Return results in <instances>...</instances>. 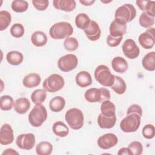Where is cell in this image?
Listing matches in <instances>:
<instances>
[{
  "label": "cell",
  "instance_id": "6da1fadb",
  "mask_svg": "<svg viewBox=\"0 0 155 155\" xmlns=\"http://www.w3.org/2000/svg\"><path fill=\"white\" fill-rule=\"evenodd\" d=\"M73 33L72 25L67 22H59L50 28L49 35L54 39H62L70 37Z\"/></svg>",
  "mask_w": 155,
  "mask_h": 155
},
{
  "label": "cell",
  "instance_id": "7a4b0ae2",
  "mask_svg": "<svg viewBox=\"0 0 155 155\" xmlns=\"http://www.w3.org/2000/svg\"><path fill=\"white\" fill-rule=\"evenodd\" d=\"M95 79L101 85L106 87H111L114 81L113 75L109 68L105 65H99L94 70Z\"/></svg>",
  "mask_w": 155,
  "mask_h": 155
},
{
  "label": "cell",
  "instance_id": "3957f363",
  "mask_svg": "<svg viewBox=\"0 0 155 155\" xmlns=\"http://www.w3.org/2000/svg\"><path fill=\"white\" fill-rule=\"evenodd\" d=\"M84 97L88 102L102 103L105 101L110 100L111 95L110 91L106 88H91L85 91Z\"/></svg>",
  "mask_w": 155,
  "mask_h": 155
},
{
  "label": "cell",
  "instance_id": "277c9868",
  "mask_svg": "<svg viewBox=\"0 0 155 155\" xmlns=\"http://www.w3.org/2000/svg\"><path fill=\"white\" fill-rule=\"evenodd\" d=\"M65 119L73 130H79L84 125V117L83 113L81 110L76 108L69 109L65 114Z\"/></svg>",
  "mask_w": 155,
  "mask_h": 155
},
{
  "label": "cell",
  "instance_id": "5b68a950",
  "mask_svg": "<svg viewBox=\"0 0 155 155\" xmlns=\"http://www.w3.org/2000/svg\"><path fill=\"white\" fill-rule=\"evenodd\" d=\"M47 111L45 107L42 104H36L28 114V121L31 126L39 127L46 120Z\"/></svg>",
  "mask_w": 155,
  "mask_h": 155
},
{
  "label": "cell",
  "instance_id": "8992f818",
  "mask_svg": "<svg viewBox=\"0 0 155 155\" xmlns=\"http://www.w3.org/2000/svg\"><path fill=\"white\" fill-rule=\"evenodd\" d=\"M141 116L137 113L127 114L120 122V128L125 133H133L136 131L140 125Z\"/></svg>",
  "mask_w": 155,
  "mask_h": 155
},
{
  "label": "cell",
  "instance_id": "52a82bcc",
  "mask_svg": "<svg viewBox=\"0 0 155 155\" xmlns=\"http://www.w3.org/2000/svg\"><path fill=\"white\" fill-rule=\"evenodd\" d=\"M63 77L58 74H52L47 77L42 83L43 88L50 93H55L61 90L64 86Z\"/></svg>",
  "mask_w": 155,
  "mask_h": 155
},
{
  "label": "cell",
  "instance_id": "ba28073f",
  "mask_svg": "<svg viewBox=\"0 0 155 155\" xmlns=\"http://www.w3.org/2000/svg\"><path fill=\"white\" fill-rule=\"evenodd\" d=\"M136 16V10L130 4H124L118 7L114 13V19H118L127 23L133 21Z\"/></svg>",
  "mask_w": 155,
  "mask_h": 155
},
{
  "label": "cell",
  "instance_id": "9c48e42d",
  "mask_svg": "<svg viewBox=\"0 0 155 155\" xmlns=\"http://www.w3.org/2000/svg\"><path fill=\"white\" fill-rule=\"evenodd\" d=\"M78 64V58L73 54H65L61 57L58 61L59 69L64 72H68L75 69Z\"/></svg>",
  "mask_w": 155,
  "mask_h": 155
},
{
  "label": "cell",
  "instance_id": "30bf717a",
  "mask_svg": "<svg viewBox=\"0 0 155 155\" xmlns=\"http://www.w3.org/2000/svg\"><path fill=\"white\" fill-rule=\"evenodd\" d=\"M35 143V136L33 133L21 134L16 139V144L18 147L25 150H31Z\"/></svg>",
  "mask_w": 155,
  "mask_h": 155
},
{
  "label": "cell",
  "instance_id": "8fae6325",
  "mask_svg": "<svg viewBox=\"0 0 155 155\" xmlns=\"http://www.w3.org/2000/svg\"><path fill=\"white\" fill-rule=\"evenodd\" d=\"M154 28H150L145 32L141 33L138 38L140 45L145 49L148 50L152 48L155 44Z\"/></svg>",
  "mask_w": 155,
  "mask_h": 155
},
{
  "label": "cell",
  "instance_id": "7c38bea8",
  "mask_svg": "<svg viewBox=\"0 0 155 155\" xmlns=\"http://www.w3.org/2000/svg\"><path fill=\"white\" fill-rule=\"evenodd\" d=\"M124 54L130 59L137 58L140 53V50L135 41L131 39H128L124 42L122 47Z\"/></svg>",
  "mask_w": 155,
  "mask_h": 155
},
{
  "label": "cell",
  "instance_id": "4fadbf2b",
  "mask_svg": "<svg viewBox=\"0 0 155 155\" xmlns=\"http://www.w3.org/2000/svg\"><path fill=\"white\" fill-rule=\"evenodd\" d=\"M118 142V138L113 133H106L97 139V145L103 150H108L114 147Z\"/></svg>",
  "mask_w": 155,
  "mask_h": 155
},
{
  "label": "cell",
  "instance_id": "5bb4252c",
  "mask_svg": "<svg viewBox=\"0 0 155 155\" xmlns=\"http://www.w3.org/2000/svg\"><path fill=\"white\" fill-rule=\"evenodd\" d=\"M110 35L113 37H121L127 32V23L118 19H114L110 24Z\"/></svg>",
  "mask_w": 155,
  "mask_h": 155
},
{
  "label": "cell",
  "instance_id": "9a60e30c",
  "mask_svg": "<svg viewBox=\"0 0 155 155\" xmlns=\"http://www.w3.org/2000/svg\"><path fill=\"white\" fill-rule=\"evenodd\" d=\"M14 140L13 131L8 124L2 125L0 130V143L1 145H6L12 143Z\"/></svg>",
  "mask_w": 155,
  "mask_h": 155
},
{
  "label": "cell",
  "instance_id": "2e32d148",
  "mask_svg": "<svg viewBox=\"0 0 155 155\" xmlns=\"http://www.w3.org/2000/svg\"><path fill=\"white\" fill-rule=\"evenodd\" d=\"M84 31L87 38L91 41H96L101 37V30L98 24L94 21H91L88 27Z\"/></svg>",
  "mask_w": 155,
  "mask_h": 155
},
{
  "label": "cell",
  "instance_id": "e0dca14e",
  "mask_svg": "<svg viewBox=\"0 0 155 155\" xmlns=\"http://www.w3.org/2000/svg\"><path fill=\"white\" fill-rule=\"evenodd\" d=\"M53 4L55 8L66 12L74 10L76 7V1L74 0H54Z\"/></svg>",
  "mask_w": 155,
  "mask_h": 155
},
{
  "label": "cell",
  "instance_id": "ac0fdd59",
  "mask_svg": "<svg viewBox=\"0 0 155 155\" xmlns=\"http://www.w3.org/2000/svg\"><path fill=\"white\" fill-rule=\"evenodd\" d=\"M41 82V78L38 73H31L24 76L22 80L23 85L28 88L36 87Z\"/></svg>",
  "mask_w": 155,
  "mask_h": 155
},
{
  "label": "cell",
  "instance_id": "d6986e66",
  "mask_svg": "<svg viewBox=\"0 0 155 155\" xmlns=\"http://www.w3.org/2000/svg\"><path fill=\"white\" fill-rule=\"evenodd\" d=\"M117 118L116 115L112 116H107L101 113L97 117V124L100 128L103 129H109L113 128L116 122Z\"/></svg>",
  "mask_w": 155,
  "mask_h": 155
},
{
  "label": "cell",
  "instance_id": "ffe728a7",
  "mask_svg": "<svg viewBox=\"0 0 155 155\" xmlns=\"http://www.w3.org/2000/svg\"><path fill=\"white\" fill-rule=\"evenodd\" d=\"M75 81L76 84L80 87L85 88L92 84L91 74L87 71H81L76 76Z\"/></svg>",
  "mask_w": 155,
  "mask_h": 155
},
{
  "label": "cell",
  "instance_id": "44dd1931",
  "mask_svg": "<svg viewBox=\"0 0 155 155\" xmlns=\"http://www.w3.org/2000/svg\"><path fill=\"white\" fill-rule=\"evenodd\" d=\"M111 67L116 72L124 73L127 70L128 65L127 61L124 58L120 56H116L111 61Z\"/></svg>",
  "mask_w": 155,
  "mask_h": 155
},
{
  "label": "cell",
  "instance_id": "7402d4cb",
  "mask_svg": "<svg viewBox=\"0 0 155 155\" xmlns=\"http://www.w3.org/2000/svg\"><path fill=\"white\" fill-rule=\"evenodd\" d=\"M14 110L18 114H24L30 108V102L27 98L21 97L16 99L14 103Z\"/></svg>",
  "mask_w": 155,
  "mask_h": 155
},
{
  "label": "cell",
  "instance_id": "603a6c76",
  "mask_svg": "<svg viewBox=\"0 0 155 155\" xmlns=\"http://www.w3.org/2000/svg\"><path fill=\"white\" fill-rule=\"evenodd\" d=\"M65 105V100L63 97L57 96L52 98L49 102L50 109L55 113L62 111Z\"/></svg>",
  "mask_w": 155,
  "mask_h": 155
},
{
  "label": "cell",
  "instance_id": "cb8c5ba5",
  "mask_svg": "<svg viewBox=\"0 0 155 155\" xmlns=\"http://www.w3.org/2000/svg\"><path fill=\"white\" fill-rule=\"evenodd\" d=\"M142 64L143 68L149 71H153L155 70V52L148 53L143 56L142 60Z\"/></svg>",
  "mask_w": 155,
  "mask_h": 155
},
{
  "label": "cell",
  "instance_id": "d4e9b609",
  "mask_svg": "<svg viewBox=\"0 0 155 155\" xmlns=\"http://www.w3.org/2000/svg\"><path fill=\"white\" fill-rule=\"evenodd\" d=\"M31 41L36 47H42L47 42V35L41 31H35L31 36Z\"/></svg>",
  "mask_w": 155,
  "mask_h": 155
},
{
  "label": "cell",
  "instance_id": "484cf974",
  "mask_svg": "<svg viewBox=\"0 0 155 155\" xmlns=\"http://www.w3.org/2000/svg\"><path fill=\"white\" fill-rule=\"evenodd\" d=\"M52 130L55 135L61 137H65L69 133L68 127L62 121L54 122L52 127Z\"/></svg>",
  "mask_w": 155,
  "mask_h": 155
},
{
  "label": "cell",
  "instance_id": "4316f807",
  "mask_svg": "<svg viewBox=\"0 0 155 155\" xmlns=\"http://www.w3.org/2000/svg\"><path fill=\"white\" fill-rule=\"evenodd\" d=\"M138 7L143 12H147L152 15L155 16V2L153 1H136Z\"/></svg>",
  "mask_w": 155,
  "mask_h": 155
},
{
  "label": "cell",
  "instance_id": "83f0119b",
  "mask_svg": "<svg viewBox=\"0 0 155 155\" xmlns=\"http://www.w3.org/2000/svg\"><path fill=\"white\" fill-rule=\"evenodd\" d=\"M6 59L10 64L12 65H18L22 62L24 56L19 51H11L7 54Z\"/></svg>",
  "mask_w": 155,
  "mask_h": 155
},
{
  "label": "cell",
  "instance_id": "f1b7e54d",
  "mask_svg": "<svg viewBox=\"0 0 155 155\" xmlns=\"http://www.w3.org/2000/svg\"><path fill=\"white\" fill-rule=\"evenodd\" d=\"M111 88L118 94H123L127 89V85L125 81L118 76H114V81Z\"/></svg>",
  "mask_w": 155,
  "mask_h": 155
},
{
  "label": "cell",
  "instance_id": "f546056e",
  "mask_svg": "<svg viewBox=\"0 0 155 155\" xmlns=\"http://www.w3.org/2000/svg\"><path fill=\"white\" fill-rule=\"evenodd\" d=\"M101 112L102 114L107 116L116 115L115 105L110 100L105 101L101 105Z\"/></svg>",
  "mask_w": 155,
  "mask_h": 155
},
{
  "label": "cell",
  "instance_id": "4dcf8cb0",
  "mask_svg": "<svg viewBox=\"0 0 155 155\" xmlns=\"http://www.w3.org/2000/svg\"><path fill=\"white\" fill-rule=\"evenodd\" d=\"M90 19L89 16L84 13H79L75 18V24L76 27L80 29H86L90 23Z\"/></svg>",
  "mask_w": 155,
  "mask_h": 155
},
{
  "label": "cell",
  "instance_id": "1f68e13d",
  "mask_svg": "<svg viewBox=\"0 0 155 155\" xmlns=\"http://www.w3.org/2000/svg\"><path fill=\"white\" fill-rule=\"evenodd\" d=\"M154 16L147 12H143L139 16L140 25L143 28H150L154 24Z\"/></svg>",
  "mask_w": 155,
  "mask_h": 155
},
{
  "label": "cell",
  "instance_id": "d6a6232c",
  "mask_svg": "<svg viewBox=\"0 0 155 155\" xmlns=\"http://www.w3.org/2000/svg\"><path fill=\"white\" fill-rule=\"evenodd\" d=\"M53 150V145L47 141L39 142L36 146V152L38 155H50Z\"/></svg>",
  "mask_w": 155,
  "mask_h": 155
},
{
  "label": "cell",
  "instance_id": "836d02e7",
  "mask_svg": "<svg viewBox=\"0 0 155 155\" xmlns=\"http://www.w3.org/2000/svg\"><path fill=\"white\" fill-rule=\"evenodd\" d=\"M47 97V92L44 89H37L35 90L31 94V99L32 102L36 104H42Z\"/></svg>",
  "mask_w": 155,
  "mask_h": 155
},
{
  "label": "cell",
  "instance_id": "e575fe53",
  "mask_svg": "<svg viewBox=\"0 0 155 155\" xmlns=\"http://www.w3.org/2000/svg\"><path fill=\"white\" fill-rule=\"evenodd\" d=\"M12 21V16L10 13L6 10H1L0 12V30H5Z\"/></svg>",
  "mask_w": 155,
  "mask_h": 155
},
{
  "label": "cell",
  "instance_id": "d590c367",
  "mask_svg": "<svg viewBox=\"0 0 155 155\" xmlns=\"http://www.w3.org/2000/svg\"><path fill=\"white\" fill-rule=\"evenodd\" d=\"M14 101L12 96L4 95L0 99V108L3 111H9L14 106Z\"/></svg>",
  "mask_w": 155,
  "mask_h": 155
},
{
  "label": "cell",
  "instance_id": "8d00e7d4",
  "mask_svg": "<svg viewBox=\"0 0 155 155\" xmlns=\"http://www.w3.org/2000/svg\"><path fill=\"white\" fill-rule=\"evenodd\" d=\"M11 7L13 11L15 12L22 13L28 9V4L26 1L15 0L12 1Z\"/></svg>",
  "mask_w": 155,
  "mask_h": 155
},
{
  "label": "cell",
  "instance_id": "74e56055",
  "mask_svg": "<svg viewBox=\"0 0 155 155\" xmlns=\"http://www.w3.org/2000/svg\"><path fill=\"white\" fill-rule=\"evenodd\" d=\"M10 31L13 37L19 38L23 36L25 30L22 24L20 23H15L11 27Z\"/></svg>",
  "mask_w": 155,
  "mask_h": 155
},
{
  "label": "cell",
  "instance_id": "f35d334b",
  "mask_svg": "<svg viewBox=\"0 0 155 155\" xmlns=\"http://www.w3.org/2000/svg\"><path fill=\"white\" fill-rule=\"evenodd\" d=\"M79 46L78 40L73 37H68L64 41V47L68 51H75Z\"/></svg>",
  "mask_w": 155,
  "mask_h": 155
},
{
  "label": "cell",
  "instance_id": "ab89813d",
  "mask_svg": "<svg viewBox=\"0 0 155 155\" xmlns=\"http://www.w3.org/2000/svg\"><path fill=\"white\" fill-rule=\"evenodd\" d=\"M155 128L152 124L145 125L142 129V135L147 139H151L154 137Z\"/></svg>",
  "mask_w": 155,
  "mask_h": 155
},
{
  "label": "cell",
  "instance_id": "60d3db41",
  "mask_svg": "<svg viewBox=\"0 0 155 155\" xmlns=\"http://www.w3.org/2000/svg\"><path fill=\"white\" fill-rule=\"evenodd\" d=\"M128 148L131 150L133 155H140L143 152L142 144L139 141L131 142L128 145Z\"/></svg>",
  "mask_w": 155,
  "mask_h": 155
},
{
  "label": "cell",
  "instance_id": "b9f144b4",
  "mask_svg": "<svg viewBox=\"0 0 155 155\" xmlns=\"http://www.w3.org/2000/svg\"><path fill=\"white\" fill-rule=\"evenodd\" d=\"M32 4L35 8L39 11H44L46 10L48 6L49 2L47 0L42 1H32Z\"/></svg>",
  "mask_w": 155,
  "mask_h": 155
},
{
  "label": "cell",
  "instance_id": "7bdbcfd3",
  "mask_svg": "<svg viewBox=\"0 0 155 155\" xmlns=\"http://www.w3.org/2000/svg\"><path fill=\"white\" fill-rule=\"evenodd\" d=\"M123 39V36L121 37H113L109 35L107 39V45L110 47H115L118 46Z\"/></svg>",
  "mask_w": 155,
  "mask_h": 155
},
{
  "label": "cell",
  "instance_id": "ee69618b",
  "mask_svg": "<svg viewBox=\"0 0 155 155\" xmlns=\"http://www.w3.org/2000/svg\"><path fill=\"white\" fill-rule=\"evenodd\" d=\"M130 113H137L140 116L142 115V109L140 106L137 104H133L130 105L127 111V114Z\"/></svg>",
  "mask_w": 155,
  "mask_h": 155
},
{
  "label": "cell",
  "instance_id": "f6af8a7d",
  "mask_svg": "<svg viewBox=\"0 0 155 155\" xmlns=\"http://www.w3.org/2000/svg\"><path fill=\"white\" fill-rule=\"evenodd\" d=\"M118 155H133L131 150L128 147H124L119 149L117 152Z\"/></svg>",
  "mask_w": 155,
  "mask_h": 155
},
{
  "label": "cell",
  "instance_id": "bcb514c9",
  "mask_svg": "<svg viewBox=\"0 0 155 155\" xmlns=\"http://www.w3.org/2000/svg\"><path fill=\"white\" fill-rule=\"evenodd\" d=\"M9 154L15 155V154H19V153L12 148H7L5 150V151H4L2 153V155H9Z\"/></svg>",
  "mask_w": 155,
  "mask_h": 155
},
{
  "label": "cell",
  "instance_id": "7dc6e473",
  "mask_svg": "<svg viewBox=\"0 0 155 155\" xmlns=\"http://www.w3.org/2000/svg\"><path fill=\"white\" fill-rule=\"evenodd\" d=\"M80 3L85 6H90L95 2L94 0H80Z\"/></svg>",
  "mask_w": 155,
  "mask_h": 155
}]
</instances>
